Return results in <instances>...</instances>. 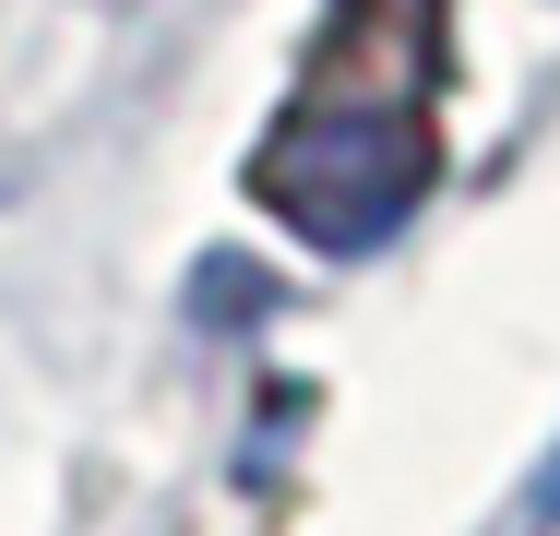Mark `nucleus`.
I'll return each mask as SVG.
<instances>
[{
	"label": "nucleus",
	"instance_id": "1",
	"mask_svg": "<svg viewBox=\"0 0 560 536\" xmlns=\"http://www.w3.org/2000/svg\"><path fill=\"white\" fill-rule=\"evenodd\" d=\"M537 525H560V453H549V477H537Z\"/></svg>",
	"mask_w": 560,
	"mask_h": 536
}]
</instances>
